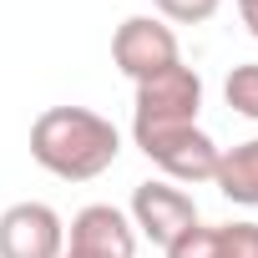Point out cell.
Wrapping results in <instances>:
<instances>
[{
	"label": "cell",
	"mask_w": 258,
	"mask_h": 258,
	"mask_svg": "<svg viewBox=\"0 0 258 258\" xmlns=\"http://www.w3.org/2000/svg\"><path fill=\"white\" fill-rule=\"evenodd\" d=\"M31 157L61 182H91L121 157V132L91 106H46L31 121Z\"/></svg>",
	"instance_id": "1"
},
{
	"label": "cell",
	"mask_w": 258,
	"mask_h": 258,
	"mask_svg": "<svg viewBox=\"0 0 258 258\" xmlns=\"http://www.w3.org/2000/svg\"><path fill=\"white\" fill-rule=\"evenodd\" d=\"M203 111V76L192 66H167L147 81H137V106H132V137L147 132H172V126H198Z\"/></svg>",
	"instance_id": "2"
},
{
	"label": "cell",
	"mask_w": 258,
	"mask_h": 258,
	"mask_svg": "<svg viewBox=\"0 0 258 258\" xmlns=\"http://www.w3.org/2000/svg\"><path fill=\"white\" fill-rule=\"evenodd\" d=\"M142 147L147 162H157L167 172V182H213L218 172V157L223 147L203 132V126H172V132H147V137H132Z\"/></svg>",
	"instance_id": "3"
},
{
	"label": "cell",
	"mask_w": 258,
	"mask_h": 258,
	"mask_svg": "<svg viewBox=\"0 0 258 258\" xmlns=\"http://www.w3.org/2000/svg\"><path fill=\"white\" fill-rule=\"evenodd\" d=\"M111 61H116L121 76L147 81V76L177 66L182 51H177L172 26H162L157 16H126V21L116 26V36H111Z\"/></svg>",
	"instance_id": "4"
},
{
	"label": "cell",
	"mask_w": 258,
	"mask_h": 258,
	"mask_svg": "<svg viewBox=\"0 0 258 258\" xmlns=\"http://www.w3.org/2000/svg\"><path fill=\"white\" fill-rule=\"evenodd\" d=\"M66 223L51 203H11L0 213V258H61Z\"/></svg>",
	"instance_id": "5"
},
{
	"label": "cell",
	"mask_w": 258,
	"mask_h": 258,
	"mask_svg": "<svg viewBox=\"0 0 258 258\" xmlns=\"http://www.w3.org/2000/svg\"><path fill=\"white\" fill-rule=\"evenodd\" d=\"M198 223V203H192V192H182L177 182H137L132 187V228L147 238V243H157V248H167L177 233H187Z\"/></svg>",
	"instance_id": "6"
},
{
	"label": "cell",
	"mask_w": 258,
	"mask_h": 258,
	"mask_svg": "<svg viewBox=\"0 0 258 258\" xmlns=\"http://www.w3.org/2000/svg\"><path fill=\"white\" fill-rule=\"evenodd\" d=\"M66 253H76V258H137V228L121 208L91 203L71 218Z\"/></svg>",
	"instance_id": "7"
},
{
	"label": "cell",
	"mask_w": 258,
	"mask_h": 258,
	"mask_svg": "<svg viewBox=\"0 0 258 258\" xmlns=\"http://www.w3.org/2000/svg\"><path fill=\"white\" fill-rule=\"evenodd\" d=\"M213 182H218V192H223L228 203L258 208V137H248V142L228 147V152L218 157V172H213Z\"/></svg>",
	"instance_id": "8"
},
{
	"label": "cell",
	"mask_w": 258,
	"mask_h": 258,
	"mask_svg": "<svg viewBox=\"0 0 258 258\" xmlns=\"http://www.w3.org/2000/svg\"><path fill=\"white\" fill-rule=\"evenodd\" d=\"M223 96H228V106H233L238 116L258 121V61L233 66V71H228V81H223Z\"/></svg>",
	"instance_id": "9"
},
{
	"label": "cell",
	"mask_w": 258,
	"mask_h": 258,
	"mask_svg": "<svg viewBox=\"0 0 258 258\" xmlns=\"http://www.w3.org/2000/svg\"><path fill=\"white\" fill-rule=\"evenodd\" d=\"M218 248H223V238H218V228H203V223H192L187 233H177L162 253L167 258H218Z\"/></svg>",
	"instance_id": "10"
},
{
	"label": "cell",
	"mask_w": 258,
	"mask_h": 258,
	"mask_svg": "<svg viewBox=\"0 0 258 258\" xmlns=\"http://www.w3.org/2000/svg\"><path fill=\"white\" fill-rule=\"evenodd\" d=\"M152 6H157L167 21H177V26H203V21L218 16L223 0H152Z\"/></svg>",
	"instance_id": "11"
},
{
	"label": "cell",
	"mask_w": 258,
	"mask_h": 258,
	"mask_svg": "<svg viewBox=\"0 0 258 258\" xmlns=\"http://www.w3.org/2000/svg\"><path fill=\"white\" fill-rule=\"evenodd\" d=\"M218 238H223L218 258H258V223H228L218 228Z\"/></svg>",
	"instance_id": "12"
},
{
	"label": "cell",
	"mask_w": 258,
	"mask_h": 258,
	"mask_svg": "<svg viewBox=\"0 0 258 258\" xmlns=\"http://www.w3.org/2000/svg\"><path fill=\"white\" fill-rule=\"evenodd\" d=\"M238 16H243V26H248V36L258 41V0H238Z\"/></svg>",
	"instance_id": "13"
},
{
	"label": "cell",
	"mask_w": 258,
	"mask_h": 258,
	"mask_svg": "<svg viewBox=\"0 0 258 258\" xmlns=\"http://www.w3.org/2000/svg\"><path fill=\"white\" fill-rule=\"evenodd\" d=\"M61 258H76V253H61Z\"/></svg>",
	"instance_id": "14"
}]
</instances>
